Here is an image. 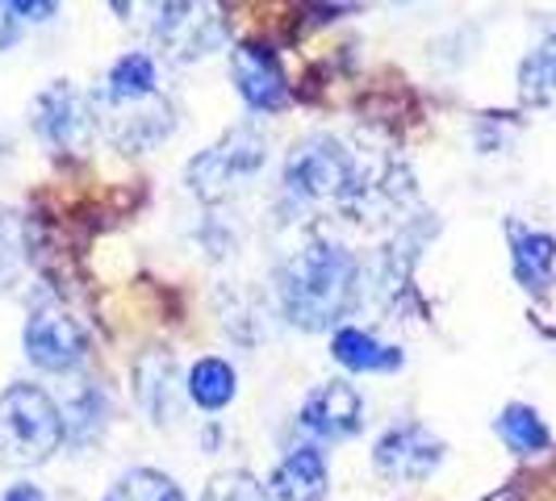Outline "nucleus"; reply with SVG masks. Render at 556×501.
<instances>
[{"label": "nucleus", "instance_id": "obj_1", "mask_svg": "<svg viewBox=\"0 0 556 501\" xmlns=\"http://www.w3.org/2000/svg\"><path fill=\"white\" fill-rule=\"evenodd\" d=\"M280 313L289 326L323 334L339 326L361 297V264L348 247L331 239H309L277 272Z\"/></svg>", "mask_w": 556, "mask_h": 501}, {"label": "nucleus", "instance_id": "obj_2", "mask_svg": "<svg viewBox=\"0 0 556 501\" xmlns=\"http://www.w3.org/2000/svg\"><path fill=\"white\" fill-rule=\"evenodd\" d=\"M63 444V410L42 385L17 381L0 393V468H38Z\"/></svg>", "mask_w": 556, "mask_h": 501}, {"label": "nucleus", "instance_id": "obj_3", "mask_svg": "<svg viewBox=\"0 0 556 501\" xmlns=\"http://www.w3.org/2000/svg\"><path fill=\"white\" fill-rule=\"evenodd\" d=\"M364 184L361 159L331 134H309L293 142L285 159V193L309 205H356Z\"/></svg>", "mask_w": 556, "mask_h": 501}, {"label": "nucleus", "instance_id": "obj_4", "mask_svg": "<svg viewBox=\"0 0 556 501\" xmlns=\"http://www.w3.org/2000/svg\"><path fill=\"white\" fill-rule=\"evenodd\" d=\"M268 164V142L260 130L251 126H239L230 130L214 146H205L189 164V193L201 201V205H223L235 193H243L251 180L264 171Z\"/></svg>", "mask_w": 556, "mask_h": 501}, {"label": "nucleus", "instance_id": "obj_5", "mask_svg": "<svg viewBox=\"0 0 556 501\" xmlns=\"http://www.w3.org/2000/svg\"><path fill=\"white\" fill-rule=\"evenodd\" d=\"M34 130L59 155H84L101 134V121H97L92 97H84L76 84L55 80L34 101Z\"/></svg>", "mask_w": 556, "mask_h": 501}, {"label": "nucleus", "instance_id": "obj_6", "mask_svg": "<svg viewBox=\"0 0 556 501\" xmlns=\"http://www.w3.org/2000/svg\"><path fill=\"white\" fill-rule=\"evenodd\" d=\"M22 347H26V360L34 368L63 376L88 360V331L59 301H38L26 318Z\"/></svg>", "mask_w": 556, "mask_h": 501}, {"label": "nucleus", "instance_id": "obj_7", "mask_svg": "<svg viewBox=\"0 0 556 501\" xmlns=\"http://www.w3.org/2000/svg\"><path fill=\"white\" fill-rule=\"evenodd\" d=\"M155 47L172 63H197L226 47V22L214 0H180L160 26L151 29Z\"/></svg>", "mask_w": 556, "mask_h": 501}, {"label": "nucleus", "instance_id": "obj_8", "mask_svg": "<svg viewBox=\"0 0 556 501\" xmlns=\"http://www.w3.org/2000/svg\"><path fill=\"white\" fill-rule=\"evenodd\" d=\"M444 439L431 435L422 422H402L386 431L377 447H372V464L386 480H397V485H418L444 464Z\"/></svg>", "mask_w": 556, "mask_h": 501}, {"label": "nucleus", "instance_id": "obj_9", "mask_svg": "<svg viewBox=\"0 0 556 501\" xmlns=\"http://www.w3.org/2000/svg\"><path fill=\"white\" fill-rule=\"evenodd\" d=\"M298 422H302V431H309L323 444H339V439L361 435L364 426L361 389L348 385V381H327V385L309 389L302 410H298Z\"/></svg>", "mask_w": 556, "mask_h": 501}, {"label": "nucleus", "instance_id": "obj_10", "mask_svg": "<svg viewBox=\"0 0 556 501\" xmlns=\"http://www.w3.org/2000/svg\"><path fill=\"white\" fill-rule=\"evenodd\" d=\"M230 80L255 113H280L289 105V84L268 47H255V42L230 47Z\"/></svg>", "mask_w": 556, "mask_h": 501}, {"label": "nucleus", "instance_id": "obj_11", "mask_svg": "<svg viewBox=\"0 0 556 501\" xmlns=\"http://www.w3.org/2000/svg\"><path fill=\"white\" fill-rule=\"evenodd\" d=\"M135 397L155 426H172L180 418V376L167 351H147L135 363Z\"/></svg>", "mask_w": 556, "mask_h": 501}, {"label": "nucleus", "instance_id": "obj_12", "mask_svg": "<svg viewBox=\"0 0 556 501\" xmlns=\"http://www.w3.org/2000/svg\"><path fill=\"white\" fill-rule=\"evenodd\" d=\"M506 234H510V268H515V280L544 297L556 280V239L544 234V230H531L523 222H506Z\"/></svg>", "mask_w": 556, "mask_h": 501}, {"label": "nucleus", "instance_id": "obj_13", "mask_svg": "<svg viewBox=\"0 0 556 501\" xmlns=\"http://www.w3.org/2000/svg\"><path fill=\"white\" fill-rule=\"evenodd\" d=\"M277 501H327V455L314 444L293 447L268 480Z\"/></svg>", "mask_w": 556, "mask_h": 501}, {"label": "nucleus", "instance_id": "obj_14", "mask_svg": "<svg viewBox=\"0 0 556 501\" xmlns=\"http://www.w3.org/2000/svg\"><path fill=\"white\" fill-rule=\"evenodd\" d=\"M331 356L348 372H364V376H372V372H397L406 363L402 347L381 343L377 334L361 331V326H339L331 338Z\"/></svg>", "mask_w": 556, "mask_h": 501}, {"label": "nucleus", "instance_id": "obj_15", "mask_svg": "<svg viewBox=\"0 0 556 501\" xmlns=\"http://www.w3.org/2000/svg\"><path fill=\"white\" fill-rule=\"evenodd\" d=\"M185 393H189V401L201 406V410H210V414H218L226 410L230 401H235V393H239V376H235V368L218 356H205V360H197L189 368V381H185Z\"/></svg>", "mask_w": 556, "mask_h": 501}, {"label": "nucleus", "instance_id": "obj_16", "mask_svg": "<svg viewBox=\"0 0 556 501\" xmlns=\"http://www.w3.org/2000/svg\"><path fill=\"white\" fill-rule=\"evenodd\" d=\"M519 97H523V105H553L556 101V29H548L519 63Z\"/></svg>", "mask_w": 556, "mask_h": 501}, {"label": "nucleus", "instance_id": "obj_17", "mask_svg": "<svg viewBox=\"0 0 556 501\" xmlns=\"http://www.w3.org/2000/svg\"><path fill=\"white\" fill-rule=\"evenodd\" d=\"M494 431H498V439L510 447L515 455H540V451H548V444H553L544 418L535 414L531 406H523V401L506 406L498 414V422H494Z\"/></svg>", "mask_w": 556, "mask_h": 501}, {"label": "nucleus", "instance_id": "obj_18", "mask_svg": "<svg viewBox=\"0 0 556 501\" xmlns=\"http://www.w3.org/2000/svg\"><path fill=\"white\" fill-rule=\"evenodd\" d=\"M101 501H189L180 493V485L172 476L155 468H130L110 485V493Z\"/></svg>", "mask_w": 556, "mask_h": 501}, {"label": "nucleus", "instance_id": "obj_19", "mask_svg": "<svg viewBox=\"0 0 556 501\" xmlns=\"http://www.w3.org/2000/svg\"><path fill=\"white\" fill-rule=\"evenodd\" d=\"M105 397L97 389H80L67 406H63V426H67V444H92L105 426Z\"/></svg>", "mask_w": 556, "mask_h": 501}, {"label": "nucleus", "instance_id": "obj_20", "mask_svg": "<svg viewBox=\"0 0 556 501\" xmlns=\"http://www.w3.org/2000/svg\"><path fill=\"white\" fill-rule=\"evenodd\" d=\"M201 501H273V493H268V485H260L251 473H239V468H235V473L210 476Z\"/></svg>", "mask_w": 556, "mask_h": 501}, {"label": "nucleus", "instance_id": "obj_21", "mask_svg": "<svg viewBox=\"0 0 556 501\" xmlns=\"http://www.w3.org/2000/svg\"><path fill=\"white\" fill-rule=\"evenodd\" d=\"M113 4V13L126 22V26H139V29H151L164 22L167 13L180 4V0H110Z\"/></svg>", "mask_w": 556, "mask_h": 501}, {"label": "nucleus", "instance_id": "obj_22", "mask_svg": "<svg viewBox=\"0 0 556 501\" xmlns=\"http://www.w3.org/2000/svg\"><path fill=\"white\" fill-rule=\"evenodd\" d=\"M13 13H17V22H51L59 9V0H4Z\"/></svg>", "mask_w": 556, "mask_h": 501}, {"label": "nucleus", "instance_id": "obj_23", "mask_svg": "<svg viewBox=\"0 0 556 501\" xmlns=\"http://www.w3.org/2000/svg\"><path fill=\"white\" fill-rule=\"evenodd\" d=\"M13 42H17V13L0 0V51H4V47H13Z\"/></svg>", "mask_w": 556, "mask_h": 501}, {"label": "nucleus", "instance_id": "obj_24", "mask_svg": "<svg viewBox=\"0 0 556 501\" xmlns=\"http://www.w3.org/2000/svg\"><path fill=\"white\" fill-rule=\"evenodd\" d=\"M0 501H47V498H42V489H38V485H13Z\"/></svg>", "mask_w": 556, "mask_h": 501}, {"label": "nucleus", "instance_id": "obj_25", "mask_svg": "<svg viewBox=\"0 0 556 501\" xmlns=\"http://www.w3.org/2000/svg\"><path fill=\"white\" fill-rule=\"evenodd\" d=\"M318 4H323V9H331V13H339V9H352L356 0H318Z\"/></svg>", "mask_w": 556, "mask_h": 501}]
</instances>
